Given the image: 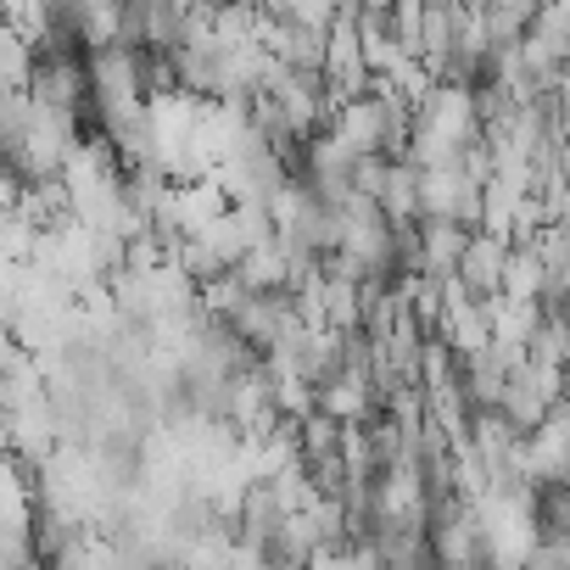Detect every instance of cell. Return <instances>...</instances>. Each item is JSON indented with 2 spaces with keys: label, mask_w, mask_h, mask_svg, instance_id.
I'll use <instances>...</instances> for the list:
<instances>
[{
  "label": "cell",
  "mask_w": 570,
  "mask_h": 570,
  "mask_svg": "<svg viewBox=\"0 0 570 570\" xmlns=\"http://www.w3.org/2000/svg\"><path fill=\"white\" fill-rule=\"evenodd\" d=\"M542 314H548L542 303H520V297H492V342L531 353V336H537Z\"/></svg>",
  "instance_id": "cell-5"
},
{
  "label": "cell",
  "mask_w": 570,
  "mask_h": 570,
  "mask_svg": "<svg viewBox=\"0 0 570 570\" xmlns=\"http://www.w3.org/2000/svg\"><path fill=\"white\" fill-rule=\"evenodd\" d=\"M531 358L553 364V370H570V320L564 314H542V325L531 336Z\"/></svg>",
  "instance_id": "cell-7"
},
{
  "label": "cell",
  "mask_w": 570,
  "mask_h": 570,
  "mask_svg": "<svg viewBox=\"0 0 570 570\" xmlns=\"http://www.w3.org/2000/svg\"><path fill=\"white\" fill-rule=\"evenodd\" d=\"M553 107H559V118L570 124V68L559 73V90H553Z\"/></svg>",
  "instance_id": "cell-8"
},
{
  "label": "cell",
  "mask_w": 570,
  "mask_h": 570,
  "mask_svg": "<svg viewBox=\"0 0 570 570\" xmlns=\"http://www.w3.org/2000/svg\"><path fill=\"white\" fill-rule=\"evenodd\" d=\"M481 213H487V185H475L464 163L425 168V218H453L481 229Z\"/></svg>",
  "instance_id": "cell-1"
},
{
  "label": "cell",
  "mask_w": 570,
  "mask_h": 570,
  "mask_svg": "<svg viewBox=\"0 0 570 570\" xmlns=\"http://www.w3.org/2000/svg\"><path fill=\"white\" fill-rule=\"evenodd\" d=\"M509 252H514V240L509 235H498V229H475L470 235V246H464V257H459V285L470 297H481V303H492V297H503V268H509Z\"/></svg>",
  "instance_id": "cell-2"
},
{
  "label": "cell",
  "mask_w": 570,
  "mask_h": 570,
  "mask_svg": "<svg viewBox=\"0 0 570 570\" xmlns=\"http://www.w3.org/2000/svg\"><path fill=\"white\" fill-rule=\"evenodd\" d=\"M235 274L246 279V292H292V252H285V240L252 246Z\"/></svg>",
  "instance_id": "cell-4"
},
{
  "label": "cell",
  "mask_w": 570,
  "mask_h": 570,
  "mask_svg": "<svg viewBox=\"0 0 570 570\" xmlns=\"http://www.w3.org/2000/svg\"><path fill=\"white\" fill-rule=\"evenodd\" d=\"M392 7H397V0H358V12H381V18H386Z\"/></svg>",
  "instance_id": "cell-9"
},
{
  "label": "cell",
  "mask_w": 570,
  "mask_h": 570,
  "mask_svg": "<svg viewBox=\"0 0 570 570\" xmlns=\"http://www.w3.org/2000/svg\"><path fill=\"white\" fill-rule=\"evenodd\" d=\"M542 292H548V263H542L537 240H514V252H509V268H503V297L542 303Z\"/></svg>",
  "instance_id": "cell-6"
},
{
  "label": "cell",
  "mask_w": 570,
  "mask_h": 570,
  "mask_svg": "<svg viewBox=\"0 0 570 570\" xmlns=\"http://www.w3.org/2000/svg\"><path fill=\"white\" fill-rule=\"evenodd\" d=\"M470 224H453V218H420V229H414V246H420V257H414V274H442V279H453L459 274V257H464V246H470Z\"/></svg>",
  "instance_id": "cell-3"
}]
</instances>
